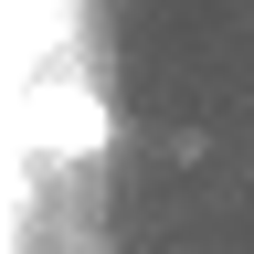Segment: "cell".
Wrapping results in <instances>:
<instances>
[{
    "label": "cell",
    "mask_w": 254,
    "mask_h": 254,
    "mask_svg": "<svg viewBox=\"0 0 254 254\" xmlns=\"http://www.w3.org/2000/svg\"><path fill=\"white\" fill-rule=\"evenodd\" d=\"M11 148H32V159H95L106 148V106H95V85H74V74H32V85H11Z\"/></svg>",
    "instance_id": "6da1fadb"
}]
</instances>
